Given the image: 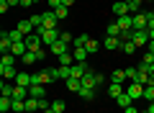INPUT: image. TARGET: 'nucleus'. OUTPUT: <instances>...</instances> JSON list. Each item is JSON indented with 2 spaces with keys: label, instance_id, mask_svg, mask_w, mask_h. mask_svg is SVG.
Listing matches in <instances>:
<instances>
[{
  "label": "nucleus",
  "instance_id": "nucleus-1",
  "mask_svg": "<svg viewBox=\"0 0 154 113\" xmlns=\"http://www.w3.org/2000/svg\"><path fill=\"white\" fill-rule=\"evenodd\" d=\"M59 28H44V26H38L36 28V36H41V41H44V46H51V44L59 41Z\"/></svg>",
  "mask_w": 154,
  "mask_h": 113
},
{
  "label": "nucleus",
  "instance_id": "nucleus-2",
  "mask_svg": "<svg viewBox=\"0 0 154 113\" xmlns=\"http://www.w3.org/2000/svg\"><path fill=\"white\" fill-rule=\"evenodd\" d=\"M131 41L136 44V46H146L149 44V31L146 28H134L131 31Z\"/></svg>",
  "mask_w": 154,
  "mask_h": 113
},
{
  "label": "nucleus",
  "instance_id": "nucleus-3",
  "mask_svg": "<svg viewBox=\"0 0 154 113\" xmlns=\"http://www.w3.org/2000/svg\"><path fill=\"white\" fill-rule=\"evenodd\" d=\"M26 46H28V52H38V49H44V41H41V36L31 33V36H26Z\"/></svg>",
  "mask_w": 154,
  "mask_h": 113
},
{
  "label": "nucleus",
  "instance_id": "nucleus-4",
  "mask_svg": "<svg viewBox=\"0 0 154 113\" xmlns=\"http://www.w3.org/2000/svg\"><path fill=\"white\" fill-rule=\"evenodd\" d=\"M16 75H18V70L13 64H0V77L3 80H16Z\"/></svg>",
  "mask_w": 154,
  "mask_h": 113
},
{
  "label": "nucleus",
  "instance_id": "nucleus-5",
  "mask_svg": "<svg viewBox=\"0 0 154 113\" xmlns=\"http://www.w3.org/2000/svg\"><path fill=\"white\" fill-rule=\"evenodd\" d=\"M116 23L121 26V31H134V16H118Z\"/></svg>",
  "mask_w": 154,
  "mask_h": 113
},
{
  "label": "nucleus",
  "instance_id": "nucleus-6",
  "mask_svg": "<svg viewBox=\"0 0 154 113\" xmlns=\"http://www.w3.org/2000/svg\"><path fill=\"white\" fill-rule=\"evenodd\" d=\"M51 54H54V57H62V54H64V52H69V44H67V41H62V39H59V41H57V44H51Z\"/></svg>",
  "mask_w": 154,
  "mask_h": 113
},
{
  "label": "nucleus",
  "instance_id": "nucleus-7",
  "mask_svg": "<svg viewBox=\"0 0 154 113\" xmlns=\"http://www.w3.org/2000/svg\"><path fill=\"white\" fill-rule=\"evenodd\" d=\"M28 95H31V98H44L46 95V85H36V82H31V85H28Z\"/></svg>",
  "mask_w": 154,
  "mask_h": 113
},
{
  "label": "nucleus",
  "instance_id": "nucleus-8",
  "mask_svg": "<svg viewBox=\"0 0 154 113\" xmlns=\"http://www.w3.org/2000/svg\"><path fill=\"white\" fill-rule=\"evenodd\" d=\"M128 95L134 98V100H136V98H144V85H139V82H128Z\"/></svg>",
  "mask_w": 154,
  "mask_h": 113
},
{
  "label": "nucleus",
  "instance_id": "nucleus-9",
  "mask_svg": "<svg viewBox=\"0 0 154 113\" xmlns=\"http://www.w3.org/2000/svg\"><path fill=\"white\" fill-rule=\"evenodd\" d=\"M18 31H23L26 36H31V33H36V26L31 23V18H23V21L18 23Z\"/></svg>",
  "mask_w": 154,
  "mask_h": 113
},
{
  "label": "nucleus",
  "instance_id": "nucleus-10",
  "mask_svg": "<svg viewBox=\"0 0 154 113\" xmlns=\"http://www.w3.org/2000/svg\"><path fill=\"white\" fill-rule=\"evenodd\" d=\"M31 80L36 82V85H49V82H54V80H51V75H49V70H44V72H38V75H33Z\"/></svg>",
  "mask_w": 154,
  "mask_h": 113
},
{
  "label": "nucleus",
  "instance_id": "nucleus-11",
  "mask_svg": "<svg viewBox=\"0 0 154 113\" xmlns=\"http://www.w3.org/2000/svg\"><path fill=\"white\" fill-rule=\"evenodd\" d=\"M149 26V13H136L134 16V28H146Z\"/></svg>",
  "mask_w": 154,
  "mask_h": 113
},
{
  "label": "nucleus",
  "instance_id": "nucleus-12",
  "mask_svg": "<svg viewBox=\"0 0 154 113\" xmlns=\"http://www.w3.org/2000/svg\"><path fill=\"white\" fill-rule=\"evenodd\" d=\"M113 16H131V11L123 0H118V3H113Z\"/></svg>",
  "mask_w": 154,
  "mask_h": 113
},
{
  "label": "nucleus",
  "instance_id": "nucleus-13",
  "mask_svg": "<svg viewBox=\"0 0 154 113\" xmlns=\"http://www.w3.org/2000/svg\"><path fill=\"white\" fill-rule=\"evenodd\" d=\"M31 77L33 75H26V72H18V75H16V80H13V82H16V85H23V87H28V85H31Z\"/></svg>",
  "mask_w": 154,
  "mask_h": 113
},
{
  "label": "nucleus",
  "instance_id": "nucleus-14",
  "mask_svg": "<svg viewBox=\"0 0 154 113\" xmlns=\"http://www.w3.org/2000/svg\"><path fill=\"white\" fill-rule=\"evenodd\" d=\"M72 54H75V62H88V49L85 46H75Z\"/></svg>",
  "mask_w": 154,
  "mask_h": 113
},
{
  "label": "nucleus",
  "instance_id": "nucleus-15",
  "mask_svg": "<svg viewBox=\"0 0 154 113\" xmlns=\"http://www.w3.org/2000/svg\"><path fill=\"white\" fill-rule=\"evenodd\" d=\"M13 90H16V85H11V80H3L0 82V93L5 98H13Z\"/></svg>",
  "mask_w": 154,
  "mask_h": 113
},
{
  "label": "nucleus",
  "instance_id": "nucleus-16",
  "mask_svg": "<svg viewBox=\"0 0 154 113\" xmlns=\"http://www.w3.org/2000/svg\"><path fill=\"white\" fill-rule=\"evenodd\" d=\"M103 46L108 49H121V39H116V36H105V41H103Z\"/></svg>",
  "mask_w": 154,
  "mask_h": 113
},
{
  "label": "nucleus",
  "instance_id": "nucleus-17",
  "mask_svg": "<svg viewBox=\"0 0 154 113\" xmlns=\"http://www.w3.org/2000/svg\"><path fill=\"white\" fill-rule=\"evenodd\" d=\"M110 82H118V85H123V82H126V70H116V72H110Z\"/></svg>",
  "mask_w": 154,
  "mask_h": 113
},
{
  "label": "nucleus",
  "instance_id": "nucleus-18",
  "mask_svg": "<svg viewBox=\"0 0 154 113\" xmlns=\"http://www.w3.org/2000/svg\"><path fill=\"white\" fill-rule=\"evenodd\" d=\"M116 100H118V105H121V108H128V105H131V103H134V98H131V95H128V93H126V90H123V93H121V95L116 98Z\"/></svg>",
  "mask_w": 154,
  "mask_h": 113
},
{
  "label": "nucleus",
  "instance_id": "nucleus-19",
  "mask_svg": "<svg viewBox=\"0 0 154 113\" xmlns=\"http://www.w3.org/2000/svg\"><path fill=\"white\" fill-rule=\"evenodd\" d=\"M13 98H16V100H26V98H28V87L16 85V90H13Z\"/></svg>",
  "mask_w": 154,
  "mask_h": 113
},
{
  "label": "nucleus",
  "instance_id": "nucleus-20",
  "mask_svg": "<svg viewBox=\"0 0 154 113\" xmlns=\"http://www.w3.org/2000/svg\"><path fill=\"white\" fill-rule=\"evenodd\" d=\"M77 95L82 98V100H93V98H95V87H80Z\"/></svg>",
  "mask_w": 154,
  "mask_h": 113
},
{
  "label": "nucleus",
  "instance_id": "nucleus-21",
  "mask_svg": "<svg viewBox=\"0 0 154 113\" xmlns=\"http://www.w3.org/2000/svg\"><path fill=\"white\" fill-rule=\"evenodd\" d=\"M67 87H69L72 93H80V87H82V80H80V77H69V80H67Z\"/></svg>",
  "mask_w": 154,
  "mask_h": 113
},
{
  "label": "nucleus",
  "instance_id": "nucleus-22",
  "mask_svg": "<svg viewBox=\"0 0 154 113\" xmlns=\"http://www.w3.org/2000/svg\"><path fill=\"white\" fill-rule=\"evenodd\" d=\"M121 93H123V85H118V82H110L108 85V95L110 98H118Z\"/></svg>",
  "mask_w": 154,
  "mask_h": 113
},
{
  "label": "nucleus",
  "instance_id": "nucleus-23",
  "mask_svg": "<svg viewBox=\"0 0 154 113\" xmlns=\"http://www.w3.org/2000/svg\"><path fill=\"white\" fill-rule=\"evenodd\" d=\"M11 46H13V41L8 39V33H3V39H0V52L8 54V52H11Z\"/></svg>",
  "mask_w": 154,
  "mask_h": 113
},
{
  "label": "nucleus",
  "instance_id": "nucleus-24",
  "mask_svg": "<svg viewBox=\"0 0 154 113\" xmlns=\"http://www.w3.org/2000/svg\"><path fill=\"white\" fill-rule=\"evenodd\" d=\"M21 62L28 67V64H33V62H38V57H36V52H26V54L21 57Z\"/></svg>",
  "mask_w": 154,
  "mask_h": 113
},
{
  "label": "nucleus",
  "instance_id": "nucleus-25",
  "mask_svg": "<svg viewBox=\"0 0 154 113\" xmlns=\"http://www.w3.org/2000/svg\"><path fill=\"white\" fill-rule=\"evenodd\" d=\"M8 39H11V41L16 44V41H23V39H26V33H23V31H18V28H13V31H8Z\"/></svg>",
  "mask_w": 154,
  "mask_h": 113
},
{
  "label": "nucleus",
  "instance_id": "nucleus-26",
  "mask_svg": "<svg viewBox=\"0 0 154 113\" xmlns=\"http://www.w3.org/2000/svg\"><path fill=\"white\" fill-rule=\"evenodd\" d=\"M121 52L123 54H134V52H136V44H134L131 39H128V41H121Z\"/></svg>",
  "mask_w": 154,
  "mask_h": 113
},
{
  "label": "nucleus",
  "instance_id": "nucleus-27",
  "mask_svg": "<svg viewBox=\"0 0 154 113\" xmlns=\"http://www.w3.org/2000/svg\"><path fill=\"white\" fill-rule=\"evenodd\" d=\"M26 111H28V113H31V111H38V98H31V95L26 98Z\"/></svg>",
  "mask_w": 154,
  "mask_h": 113
},
{
  "label": "nucleus",
  "instance_id": "nucleus-28",
  "mask_svg": "<svg viewBox=\"0 0 154 113\" xmlns=\"http://www.w3.org/2000/svg\"><path fill=\"white\" fill-rule=\"evenodd\" d=\"M144 100L154 103V82H152V85H144Z\"/></svg>",
  "mask_w": 154,
  "mask_h": 113
},
{
  "label": "nucleus",
  "instance_id": "nucleus-29",
  "mask_svg": "<svg viewBox=\"0 0 154 113\" xmlns=\"http://www.w3.org/2000/svg\"><path fill=\"white\" fill-rule=\"evenodd\" d=\"M11 108H13V98H5V95H3V98H0V111L5 113V111H11Z\"/></svg>",
  "mask_w": 154,
  "mask_h": 113
},
{
  "label": "nucleus",
  "instance_id": "nucleus-30",
  "mask_svg": "<svg viewBox=\"0 0 154 113\" xmlns=\"http://www.w3.org/2000/svg\"><path fill=\"white\" fill-rule=\"evenodd\" d=\"M123 3L128 5V11H131V13H139V8H141L144 0H123Z\"/></svg>",
  "mask_w": 154,
  "mask_h": 113
},
{
  "label": "nucleus",
  "instance_id": "nucleus-31",
  "mask_svg": "<svg viewBox=\"0 0 154 113\" xmlns=\"http://www.w3.org/2000/svg\"><path fill=\"white\" fill-rule=\"evenodd\" d=\"M108 36L121 39V26H118V23H108Z\"/></svg>",
  "mask_w": 154,
  "mask_h": 113
},
{
  "label": "nucleus",
  "instance_id": "nucleus-32",
  "mask_svg": "<svg viewBox=\"0 0 154 113\" xmlns=\"http://www.w3.org/2000/svg\"><path fill=\"white\" fill-rule=\"evenodd\" d=\"M88 41H90V36H88V33H82V36H75L72 46H88Z\"/></svg>",
  "mask_w": 154,
  "mask_h": 113
},
{
  "label": "nucleus",
  "instance_id": "nucleus-33",
  "mask_svg": "<svg viewBox=\"0 0 154 113\" xmlns=\"http://www.w3.org/2000/svg\"><path fill=\"white\" fill-rule=\"evenodd\" d=\"M11 111L23 113V111H26V100H16V98H13V108H11Z\"/></svg>",
  "mask_w": 154,
  "mask_h": 113
},
{
  "label": "nucleus",
  "instance_id": "nucleus-34",
  "mask_svg": "<svg viewBox=\"0 0 154 113\" xmlns=\"http://www.w3.org/2000/svg\"><path fill=\"white\" fill-rule=\"evenodd\" d=\"M51 108H54L57 113H64L67 111V103L64 100H51Z\"/></svg>",
  "mask_w": 154,
  "mask_h": 113
},
{
  "label": "nucleus",
  "instance_id": "nucleus-35",
  "mask_svg": "<svg viewBox=\"0 0 154 113\" xmlns=\"http://www.w3.org/2000/svg\"><path fill=\"white\" fill-rule=\"evenodd\" d=\"M85 49H88V54H95V52L100 49V44L95 41V39H90V41H88V46H85Z\"/></svg>",
  "mask_w": 154,
  "mask_h": 113
},
{
  "label": "nucleus",
  "instance_id": "nucleus-36",
  "mask_svg": "<svg viewBox=\"0 0 154 113\" xmlns=\"http://www.w3.org/2000/svg\"><path fill=\"white\" fill-rule=\"evenodd\" d=\"M54 16H57V21H64V18H67V8H64V5H59V8L54 11Z\"/></svg>",
  "mask_w": 154,
  "mask_h": 113
},
{
  "label": "nucleus",
  "instance_id": "nucleus-37",
  "mask_svg": "<svg viewBox=\"0 0 154 113\" xmlns=\"http://www.w3.org/2000/svg\"><path fill=\"white\" fill-rule=\"evenodd\" d=\"M136 75H139V70H136V67H128V70H126V80H128V82H134V80H136Z\"/></svg>",
  "mask_w": 154,
  "mask_h": 113
},
{
  "label": "nucleus",
  "instance_id": "nucleus-38",
  "mask_svg": "<svg viewBox=\"0 0 154 113\" xmlns=\"http://www.w3.org/2000/svg\"><path fill=\"white\" fill-rule=\"evenodd\" d=\"M16 59H18V57H16V54H11V52H8V54H3V64H13Z\"/></svg>",
  "mask_w": 154,
  "mask_h": 113
},
{
  "label": "nucleus",
  "instance_id": "nucleus-39",
  "mask_svg": "<svg viewBox=\"0 0 154 113\" xmlns=\"http://www.w3.org/2000/svg\"><path fill=\"white\" fill-rule=\"evenodd\" d=\"M49 108H51V103L46 98H38V111H49Z\"/></svg>",
  "mask_w": 154,
  "mask_h": 113
},
{
  "label": "nucleus",
  "instance_id": "nucleus-40",
  "mask_svg": "<svg viewBox=\"0 0 154 113\" xmlns=\"http://www.w3.org/2000/svg\"><path fill=\"white\" fill-rule=\"evenodd\" d=\"M59 5H62V0H49V8H51V11H57Z\"/></svg>",
  "mask_w": 154,
  "mask_h": 113
},
{
  "label": "nucleus",
  "instance_id": "nucleus-41",
  "mask_svg": "<svg viewBox=\"0 0 154 113\" xmlns=\"http://www.w3.org/2000/svg\"><path fill=\"white\" fill-rule=\"evenodd\" d=\"M8 8H11V5H8V0H0V13H5Z\"/></svg>",
  "mask_w": 154,
  "mask_h": 113
},
{
  "label": "nucleus",
  "instance_id": "nucleus-42",
  "mask_svg": "<svg viewBox=\"0 0 154 113\" xmlns=\"http://www.w3.org/2000/svg\"><path fill=\"white\" fill-rule=\"evenodd\" d=\"M33 3H36V0H21V8H31Z\"/></svg>",
  "mask_w": 154,
  "mask_h": 113
},
{
  "label": "nucleus",
  "instance_id": "nucleus-43",
  "mask_svg": "<svg viewBox=\"0 0 154 113\" xmlns=\"http://www.w3.org/2000/svg\"><path fill=\"white\" fill-rule=\"evenodd\" d=\"M95 82H98V85H103V82H105V75H100V72H98V75H95Z\"/></svg>",
  "mask_w": 154,
  "mask_h": 113
},
{
  "label": "nucleus",
  "instance_id": "nucleus-44",
  "mask_svg": "<svg viewBox=\"0 0 154 113\" xmlns=\"http://www.w3.org/2000/svg\"><path fill=\"white\" fill-rule=\"evenodd\" d=\"M123 113H139V111H136V108H134V103H131V105H128V108H123Z\"/></svg>",
  "mask_w": 154,
  "mask_h": 113
},
{
  "label": "nucleus",
  "instance_id": "nucleus-45",
  "mask_svg": "<svg viewBox=\"0 0 154 113\" xmlns=\"http://www.w3.org/2000/svg\"><path fill=\"white\" fill-rule=\"evenodd\" d=\"M8 5H11V8L13 5H21V0H8Z\"/></svg>",
  "mask_w": 154,
  "mask_h": 113
},
{
  "label": "nucleus",
  "instance_id": "nucleus-46",
  "mask_svg": "<svg viewBox=\"0 0 154 113\" xmlns=\"http://www.w3.org/2000/svg\"><path fill=\"white\" fill-rule=\"evenodd\" d=\"M72 3H75V0H62V5H64V8H69Z\"/></svg>",
  "mask_w": 154,
  "mask_h": 113
},
{
  "label": "nucleus",
  "instance_id": "nucleus-47",
  "mask_svg": "<svg viewBox=\"0 0 154 113\" xmlns=\"http://www.w3.org/2000/svg\"><path fill=\"white\" fill-rule=\"evenodd\" d=\"M149 31V41H154V28H146Z\"/></svg>",
  "mask_w": 154,
  "mask_h": 113
},
{
  "label": "nucleus",
  "instance_id": "nucleus-48",
  "mask_svg": "<svg viewBox=\"0 0 154 113\" xmlns=\"http://www.w3.org/2000/svg\"><path fill=\"white\" fill-rule=\"evenodd\" d=\"M149 77H154V64H149Z\"/></svg>",
  "mask_w": 154,
  "mask_h": 113
},
{
  "label": "nucleus",
  "instance_id": "nucleus-49",
  "mask_svg": "<svg viewBox=\"0 0 154 113\" xmlns=\"http://www.w3.org/2000/svg\"><path fill=\"white\" fill-rule=\"evenodd\" d=\"M146 111H149V113H154V103H149V108H146Z\"/></svg>",
  "mask_w": 154,
  "mask_h": 113
},
{
  "label": "nucleus",
  "instance_id": "nucleus-50",
  "mask_svg": "<svg viewBox=\"0 0 154 113\" xmlns=\"http://www.w3.org/2000/svg\"><path fill=\"white\" fill-rule=\"evenodd\" d=\"M149 52H152V54H154V41H149Z\"/></svg>",
  "mask_w": 154,
  "mask_h": 113
},
{
  "label": "nucleus",
  "instance_id": "nucleus-51",
  "mask_svg": "<svg viewBox=\"0 0 154 113\" xmlns=\"http://www.w3.org/2000/svg\"><path fill=\"white\" fill-rule=\"evenodd\" d=\"M44 113H57V111H54V108H49V111H44Z\"/></svg>",
  "mask_w": 154,
  "mask_h": 113
},
{
  "label": "nucleus",
  "instance_id": "nucleus-52",
  "mask_svg": "<svg viewBox=\"0 0 154 113\" xmlns=\"http://www.w3.org/2000/svg\"><path fill=\"white\" fill-rule=\"evenodd\" d=\"M144 3H152V0H144Z\"/></svg>",
  "mask_w": 154,
  "mask_h": 113
}]
</instances>
